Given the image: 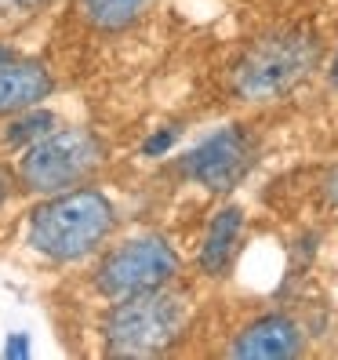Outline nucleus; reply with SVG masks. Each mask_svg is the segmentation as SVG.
Returning <instances> with one entry per match:
<instances>
[{
	"label": "nucleus",
	"mask_w": 338,
	"mask_h": 360,
	"mask_svg": "<svg viewBox=\"0 0 338 360\" xmlns=\"http://www.w3.org/2000/svg\"><path fill=\"white\" fill-rule=\"evenodd\" d=\"M110 150L105 142L88 128H58L33 139L22 157L15 160V182L30 197H51L66 189L88 186L98 172Z\"/></svg>",
	"instance_id": "nucleus-4"
},
{
	"label": "nucleus",
	"mask_w": 338,
	"mask_h": 360,
	"mask_svg": "<svg viewBox=\"0 0 338 360\" xmlns=\"http://www.w3.org/2000/svg\"><path fill=\"white\" fill-rule=\"evenodd\" d=\"M324 44L309 26H269L233 55L226 91L244 105L280 102L320 70Z\"/></svg>",
	"instance_id": "nucleus-1"
},
{
	"label": "nucleus",
	"mask_w": 338,
	"mask_h": 360,
	"mask_svg": "<svg viewBox=\"0 0 338 360\" xmlns=\"http://www.w3.org/2000/svg\"><path fill=\"white\" fill-rule=\"evenodd\" d=\"M4 197H8V182L0 179V204H4Z\"/></svg>",
	"instance_id": "nucleus-13"
},
{
	"label": "nucleus",
	"mask_w": 338,
	"mask_h": 360,
	"mask_svg": "<svg viewBox=\"0 0 338 360\" xmlns=\"http://www.w3.org/2000/svg\"><path fill=\"white\" fill-rule=\"evenodd\" d=\"M51 4H55V0H0V26H4V30L22 26V22H30L33 15L51 8Z\"/></svg>",
	"instance_id": "nucleus-12"
},
{
	"label": "nucleus",
	"mask_w": 338,
	"mask_h": 360,
	"mask_svg": "<svg viewBox=\"0 0 338 360\" xmlns=\"http://www.w3.org/2000/svg\"><path fill=\"white\" fill-rule=\"evenodd\" d=\"M55 91V73L37 58L0 55V117H18Z\"/></svg>",
	"instance_id": "nucleus-8"
},
{
	"label": "nucleus",
	"mask_w": 338,
	"mask_h": 360,
	"mask_svg": "<svg viewBox=\"0 0 338 360\" xmlns=\"http://www.w3.org/2000/svg\"><path fill=\"white\" fill-rule=\"evenodd\" d=\"M251 157H255V146L244 131H222L200 142L189 157H182V175L189 182H200L211 193H222V189L237 186L240 175L255 164Z\"/></svg>",
	"instance_id": "nucleus-6"
},
{
	"label": "nucleus",
	"mask_w": 338,
	"mask_h": 360,
	"mask_svg": "<svg viewBox=\"0 0 338 360\" xmlns=\"http://www.w3.org/2000/svg\"><path fill=\"white\" fill-rule=\"evenodd\" d=\"M51 113L44 110H26V113H18V120H11V128H8V142H33L40 135H48L51 131Z\"/></svg>",
	"instance_id": "nucleus-11"
},
{
	"label": "nucleus",
	"mask_w": 338,
	"mask_h": 360,
	"mask_svg": "<svg viewBox=\"0 0 338 360\" xmlns=\"http://www.w3.org/2000/svg\"><path fill=\"white\" fill-rule=\"evenodd\" d=\"M240 229H244V211L240 207H222L215 222H211L207 237H204V248H200V269L204 273H222L229 266L237 251V240H240Z\"/></svg>",
	"instance_id": "nucleus-10"
},
{
	"label": "nucleus",
	"mask_w": 338,
	"mask_h": 360,
	"mask_svg": "<svg viewBox=\"0 0 338 360\" xmlns=\"http://www.w3.org/2000/svg\"><path fill=\"white\" fill-rule=\"evenodd\" d=\"M193 302L175 284L113 299L102 316V349L110 356H160L186 335Z\"/></svg>",
	"instance_id": "nucleus-3"
},
{
	"label": "nucleus",
	"mask_w": 338,
	"mask_h": 360,
	"mask_svg": "<svg viewBox=\"0 0 338 360\" xmlns=\"http://www.w3.org/2000/svg\"><path fill=\"white\" fill-rule=\"evenodd\" d=\"M182 273L178 251L157 233H142V237L120 240L110 251H102V259L91 273V288L102 299H128L138 291H153L175 284Z\"/></svg>",
	"instance_id": "nucleus-5"
},
{
	"label": "nucleus",
	"mask_w": 338,
	"mask_h": 360,
	"mask_svg": "<svg viewBox=\"0 0 338 360\" xmlns=\"http://www.w3.org/2000/svg\"><path fill=\"white\" fill-rule=\"evenodd\" d=\"M113 233H117V207L91 182L66 189V193L40 197V204L26 219V244L40 259L62 266L98 255Z\"/></svg>",
	"instance_id": "nucleus-2"
},
{
	"label": "nucleus",
	"mask_w": 338,
	"mask_h": 360,
	"mask_svg": "<svg viewBox=\"0 0 338 360\" xmlns=\"http://www.w3.org/2000/svg\"><path fill=\"white\" fill-rule=\"evenodd\" d=\"M150 4L153 0H77L80 18L102 37H117L138 26Z\"/></svg>",
	"instance_id": "nucleus-9"
},
{
	"label": "nucleus",
	"mask_w": 338,
	"mask_h": 360,
	"mask_svg": "<svg viewBox=\"0 0 338 360\" xmlns=\"http://www.w3.org/2000/svg\"><path fill=\"white\" fill-rule=\"evenodd\" d=\"M226 353L233 360H294L306 353V331L291 313H262L233 335Z\"/></svg>",
	"instance_id": "nucleus-7"
}]
</instances>
